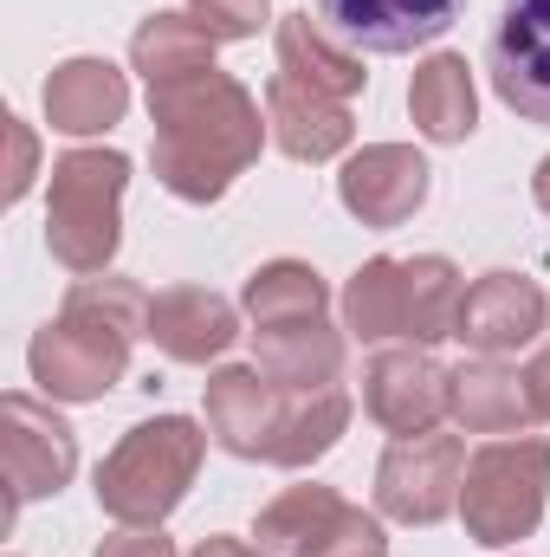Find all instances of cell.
Here are the masks:
<instances>
[{
	"label": "cell",
	"mask_w": 550,
	"mask_h": 557,
	"mask_svg": "<svg viewBox=\"0 0 550 557\" xmlns=\"http://www.w3.org/2000/svg\"><path fill=\"white\" fill-rule=\"evenodd\" d=\"M149 124H155V182L182 201H221L234 175L260 162V98L227 72H188L168 85H149Z\"/></svg>",
	"instance_id": "cell-1"
},
{
	"label": "cell",
	"mask_w": 550,
	"mask_h": 557,
	"mask_svg": "<svg viewBox=\"0 0 550 557\" xmlns=\"http://www.w3.org/2000/svg\"><path fill=\"white\" fill-rule=\"evenodd\" d=\"M188 557H266V552H253V545H240V539H201Z\"/></svg>",
	"instance_id": "cell-30"
},
{
	"label": "cell",
	"mask_w": 550,
	"mask_h": 557,
	"mask_svg": "<svg viewBox=\"0 0 550 557\" xmlns=\"http://www.w3.org/2000/svg\"><path fill=\"white\" fill-rule=\"evenodd\" d=\"M343 428H350V396H343L337 383H330V389H291L266 467H311V460H324Z\"/></svg>",
	"instance_id": "cell-24"
},
{
	"label": "cell",
	"mask_w": 550,
	"mask_h": 557,
	"mask_svg": "<svg viewBox=\"0 0 550 557\" xmlns=\"http://www.w3.org/2000/svg\"><path fill=\"white\" fill-rule=\"evenodd\" d=\"M149 337L168 363H214L234 350L240 337V311L221 292L201 285H168L162 298H149Z\"/></svg>",
	"instance_id": "cell-16"
},
{
	"label": "cell",
	"mask_w": 550,
	"mask_h": 557,
	"mask_svg": "<svg viewBox=\"0 0 550 557\" xmlns=\"http://www.w3.org/2000/svg\"><path fill=\"white\" fill-rule=\"evenodd\" d=\"M324 311H330V285L304 260H273L247 278V318L253 324H291V318H324Z\"/></svg>",
	"instance_id": "cell-25"
},
{
	"label": "cell",
	"mask_w": 550,
	"mask_h": 557,
	"mask_svg": "<svg viewBox=\"0 0 550 557\" xmlns=\"http://www.w3.org/2000/svg\"><path fill=\"white\" fill-rule=\"evenodd\" d=\"M460 267L440 260V253H414V260H363L350 285H343V331L363 337V344H389V337H409V344H440L453 337V318H460Z\"/></svg>",
	"instance_id": "cell-3"
},
{
	"label": "cell",
	"mask_w": 550,
	"mask_h": 557,
	"mask_svg": "<svg viewBox=\"0 0 550 557\" xmlns=\"http://www.w3.org/2000/svg\"><path fill=\"white\" fill-rule=\"evenodd\" d=\"M486 65H492V91L525 124L550 131V0H505Z\"/></svg>",
	"instance_id": "cell-10"
},
{
	"label": "cell",
	"mask_w": 550,
	"mask_h": 557,
	"mask_svg": "<svg viewBox=\"0 0 550 557\" xmlns=\"http://www.w3.org/2000/svg\"><path fill=\"white\" fill-rule=\"evenodd\" d=\"M201 454H208V434L188 416L137 421L98 467V506L117 525H162L188 499Z\"/></svg>",
	"instance_id": "cell-4"
},
{
	"label": "cell",
	"mask_w": 550,
	"mask_h": 557,
	"mask_svg": "<svg viewBox=\"0 0 550 557\" xmlns=\"http://www.w3.org/2000/svg\"><path fill=\"white\" fill-rule=\"evenodd\" d=\"M532 195H538V208L550 214V156L538 162V175H532Z\"/></svg>",
	"instance_id": "cell-31"
},
{
	"label": "cell",
	"mask_w": 550,
	"mask_h": 557,
	"mask_svg": "<svg viewBox=\"0 0 550 557\" xmlns=\"http://www.w3.org/2000/svg\"><path fill=\"white\" fill-rule=\"evenodd\" d=\"M285 383L266 370H214L208 376V434L234 460H273L278 416H285Z\"/></svg>",
	"instance_id": "cell-15"
},
{
	"label": "cell",
	"mask_w": 550,
	"mask_h": 557,
	"mask_svg": "<svg viewBox=\"0 0 550 557\" xmlns=\"http://www.w3.org/2000/svg\"><path fill=\"white\" fill-rule=\"evenodd\" d=\"M414 131L427 143H466L479 124V91H473V65L460 52H434L427 65H414L409 85Z\"/></svg>",
	"instance_id": "cell-22"
},
{
	"label": "cell",
	"mask_w": 550,
	"mask_h": 557,
	"mask_svg": "<svg viewBox=\"0 0 550 557\" xmlns=\"http://www.w3.org/2000/svg\"><path fill=\"white\" fill-rule=\"evenodd\" d=\"M278 72L285 78H298V85H311V91H324V98H357L363 91V59L324 26V20H311V13H285L278 20Z\"/></svg>",
	"instance_id": "cell-21"
},
{
	"label": "cell",
	"mask_w": 550,
	"mask_h": 557,
	"mask_svg": "<svg viewBox=\"0 0 550 557\" xmlns=\"http://www.w3.org/2000/svg\"><path fill=\"white\" fill-rule=\"evenodd\" d=\"M188 13L214 33V39H253L273 13V0H188Z\"/></svg>",
	"instance_id": "cell-26"
},
{
	"label": "cell",
	"mask_w": 550,
	"mask_h": 557,
	"mask_svg": "<svg viewBox=\"0 0 550 557\" xmlns=\"http://www.w3.org/2000/svg\"><path fill=\"white\" fill-rule=\"evenodd\" d=\"M253 370H266L285 389H330L343 376V337L324 318L253 324Z\"/></svg>",
	"instance_id": "cell-19"
},
{
	"label": "cell",
	"mask_w": 550,
	"mask_h": 557,
	"mask_svg": "<svg viewBox=\"0 0 550 557\" xmlns=\"http://www.w3.org/2000/svg\"><path fill=\"white\" fill-rule=\"evenodd\" d=\"M130 188V156L117 149H65L52 162V201H46V247L65 273L91 278L117 260V208Z\"/></svg>",
	"instance_id": "cell-5"
},
{
	"label": "cell",
	"mask_w": 550,
	"mask_h": 557,
	"mask_svg": "<svg viewBox=\"0 0 550 557\" xmlns=\"http://www.w3.org/2000/svg\"><path fill=\"white\" fill-rule=\"evenodd\" d=\"M7 137H13V175H7V201H20L33 188V131L20 117H7Z\"/></svg>",
	"instance_id": "cell-28"
},
{
	"label": "cell",
	"mask_w": 550,
	"mask_h": 557,
	"mask_svg": "<svg viewBox=\"0 0 550 557\" xmlns=\"http://www.w3.org/2000/svg\"><path fill=\"white\" fill-rule=\"evenodd\" d=\"M447 376L427 344H402V350H376L363 363V409L383 421L396 441L409 434H434L440 416H447Z\"/></svg>",
	"instance_id": "cell-11"
},
{
	"label": "cell",
	"mask_w": 550,
	"mask_h": 557,
	"mask_svg": "<svg viewBox=\"0 0 550 557\" xmlns=\"http://www.w3.org/2000/svg\"><path fill=\"white\" fill-rule=\"evenodd\" d=\"M460 480H466L460 434H409L376 467V506L402 525H440L460 506Z\"/></svg>",
	"instance_id": "cell-9"
},
{
	"label": "cell",
	"mask_w": 550,
	"mask_h": 557,
	"mask_svg": "<svg viewBox=\"0 0 550 557\" xmlns=\"http://www.w3.org/2000/svg\"><path fill=\"white\" fill-rule=\"evenodd\" d=\"M130 111V85L111 59H65L46 78V124L65 137H98Z\"/></svg>",
	"instance_id": "cell-18"
},
{
	"label": "cell",
	"mask_w": 550,
	"mask_h": 557,
	"mask_svg": "<svg viewBox=\"0 0 550 557\" xmlns=\"http://www.w3.org/2000/svg\"><path fill=\"white\" fill-rule=\"evenodd\" d=\"M98 557H175V545L162 539V525H124L117 539H104Z\"/></svg>",
	"instance_id": "cell-27"
},
{
	"label": "cell",
	"mask_w": 550,
	"mask_h": 557,
	"mask_svg": "<svg viewBox=\"0 0 550 557\" xmlns=\"http://www.w3.org/2000/svg\"><path fill=\"white\" fill-rule=\"evenodd\" d=\"M266 557H389L383 525L330 486H285L253 525Z\"/></svg>",
	"instance_id": "cell-7"
},
{
	"label": "cell",
	"mask_w": 550,
	"mask_h": 557,
	"mask_svg": "<svg viewBox=\"0 0 550 557\" xmlns=\"http://www.w3.org/2000/svg\"><path fill=\"white\" fill-rule=\"evenodd\" d=\"M466 0H317V20L363 52H414L434 46Z\"/></svg>",
	"instance_id": "cell-12"
},
{
	"label": "cell",
	"mask_w": 550,
	"mask_h": 557,
	"mask_svg": "<svg viewBox=\"0 0 550 557\" xmlns=\"http://www.w3.org/2000/svg\"><path fill=\"white\" fill-rule=\"evenodd\" d=\"M78 467V434L72 421L52 416V403L7 396L0 403V473H7V525L26 499H46L72 480Z\"/></svg>",
	"instance_id": "cell-8"
},
{
	"label": "cell",
	"mask_w": 550,
	"mask_h": 557,
	"mask_svg": "<svg viewBox=\"0 0 550 557\" xmlns=\"http://www.w3.org/2000/svg\"><path fill=\"white\" fill-rule=\"evenodd\" d=\"M545 331V292L525 273H486L466 285L460 298V318H453V337L479 357H505V350H525L532 337Z\"/></svg>",
	"instance_id": "cell-14"
},
{
	"label": "cell",
	"mask_w": 550,
	"mask_h": 557,
	"mask_svg": "<svg viewBox=\"0 0 550 557\" xmlns=\"http://www.w3.org/2000/svg\"><path fill=\"white\" fill-rule=\"evenodd\" d=\"M214 33L195 20V13H149L130 39V65H137L149 85H168V78H188V72H208L214 65Z\"/></svg>",
	"instance_id": "cell-23"
},
{
	"label": "cell",
	"mask_w": 550,
	"mask_h": 557,
	"mask_svg": "<svg viewBox=\"0 0 550 557\" xmlns=\"http://www.w3.org/2000/svg\"><path fill=\"white\" fill-rule=\"evenodd\" d=\"M525 396H532V409L550 421V344L532 357V363H525Z\"/></svg>",
	"instance_id": "cell-29"
},
{
	"label": "cell",
	"mask_w": 550,
	"mask_h": 557,
	"mask_svg": "<svg viewBox=\"0 0 550 557\" xmlns=\"http://www.w3.org/2000/svg\"><path fill=\"white\" fill-rule=\"evenodd\" d=\"M266 124H273V143L291 162H330L357 137L343 98H324V91H311V85H298L285 72L266 85Z\"/></svg>",
	"instance_id": "cell-17"
},
{
	"label": "cell",
	"mask_w": 550,
	"mask_h": 557,
	"mask_svg": "<svg viewBox=\"0 0 550 557\" xmlns=\"http://www.w3.org/2000/svg\"><path fill=\"white\" fill-rule=\"evenodd\" d=\"M149 331V298L130 278H78L65 292V311L33 337L26 363L33 383L52 403H98L124 383L130 370V344Z\"/></svg>",
	"instance_id": "cell-2"
},
{
	"label": "cell",
	"mask_w": 550,
	"mask_h": 557,
	"mask_svg": "<svg viewBox=\"0 0 550 557\" xmlns=\"http://www.w3.org/2000/svg\"><path fill=\"white\" fill-rule=\"evenodd\" d=\"M447 416L466 434H525V421L538 409H532L518 370H505L499 357H479V363H460L447 376Z\"/></svg>",
	"instance_id": "cell-20"
},
{
	"label": "cell",
	"mask_w": 550,
	"mask_h": 557,
	"mask_svg": "<svg viewBox=\"0 0 550 557\" xmlns=\"http://www.w3.org/2000/svg\"><path fill=\"white\" fill-rule=\"evenodd\" d=\"M550 493V441L545 434H499L466 460L460 480V519L466 539L486 552H505L538 532Z\"/></svg>",
	"instance_id": "cell-6"
},
{
	"label": "cell",
	"mask_w": 550,
	"mask_h": 557,
	"mask_svg": "<svg viewBox=\"0 0 550 557\" xmlns=\"http://www.w3.org/2000/svg\"><path fill=\"white\" fill-rule=\"evenodd\" d=\"M337 195H343V208L363 227H402L414 208L427 201V162L414 156L409 143H370V149H357L343 162Z\"/></svg>",
	"instance_id": "cell-13"
}]
</instances>
